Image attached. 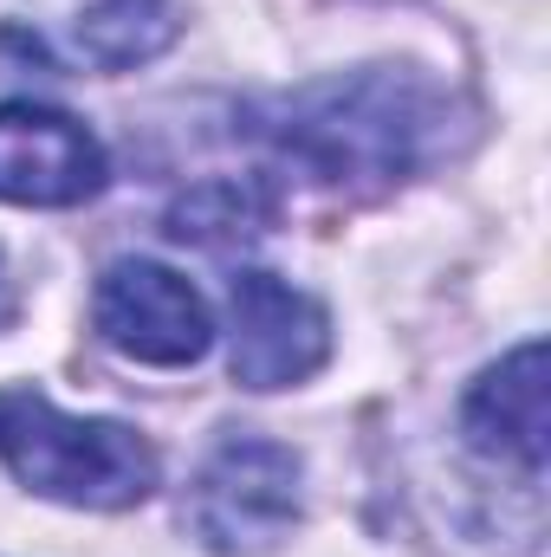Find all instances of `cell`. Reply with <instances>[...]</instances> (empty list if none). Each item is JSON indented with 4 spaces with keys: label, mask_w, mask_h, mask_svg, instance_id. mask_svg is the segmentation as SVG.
Listing matches in <instances>:
<instances>
[{
    "label": "cell",
    "mask_w": 551,
    "mask_h": 557,
    "mask_svg": "<svg viewBox=\"0 0 551 557\" xmlns=\"http://www.w3.org/2000/svg\"><path fill=\"white\" fill-rule=\"evenodd\" d=\"M91 324L111 350L156 363V370H182L208 350L215 324H208V305L195 298V285L169 267H149V260H118L111 273L98 278L91 292Z\"/></svg>",
    "instance_id": "obj_4"
},
{
    "label": "cell",
    "mask_w": 551,
    "mask_h": 557,
    "mask_svg": "<svg viewBox=\"0 0 551 557\" xmlns=\"http://www.w3.org/2000/svg\"><path fill=\"white\" fill-rule=\"evenodd\" d=\"M105 188L98 137L46 104H0V201L13 208H78Z\"/></svg>",
    "instance_id": "obj_6"
},
{
    "label": "cell",
    "mask_w": 551,
    "mask_h": 557,
    "mask_svg": "<svg viewBox=\"0 0 551 557\" xmlns=\"http://www.w3.org/2000/svg\"><path fill=\"white\" fill-rule=\"evenodd\" d=\"M188 532L221 557H260L298 525V454L267 434H228L182 506Z\"/></svg>",
    "instance_id": "obj_3"
},
{
    "label": "cell",
    "mask_w": 551,
    "mask_h": 557,
    "mask_svg": "<svg viewBox=\"0 0 551 557\" xmlns=\"http://www.w3.org/2000/svg\"><path fill=\"white\" fill-rule=\"evenodd\" d=\"M461 421L480 454H500L539 473L546 467V344H519L513 357H500L474 383Z\"/></svg>",
    "instance_id": "obj_7"
},
{
    "label": "cell",
    "mask_w": 551,
    "mask_h": 557,
    "mask_svg": "<svg viewBox=\"0 0 551 557\" xmlns=\"http://www.w3.org/2000/svg\"><path fill=\"white\" fill-rule=\"evenodd\" d=\"M228 311H234L228 370L241 389H292L331 357V318L318 311V298L273 273H234Z\"/></svg>",
    "instance_id": "obj_5"
},
{
    "label": "cell",
    "mask_w": 551,
    "mask_h": 557,
    "mask_svg": "<svg viewBox=\"0 0 551 557\" xmlns=\"http://www.w3.org/2000/svg\"><path fill=\"white\" fill-rule=\"evenodd\" d=\"M267 214H273L267 188L228 175V182L188 188V195L169 208V234H175V240H195V247H228V240H254V234L267 227Z\"/></svg>",
    "instance_id": "obj_9"
},
{
    "label": "cell",
    "mask_w": 551,
    "mask_h": 557,
    "mask_svg": "<svg viewBox=\"0 0 551 557\" xmlns=\"http://www.w3.org/2000/svg\"><path fill=\"white\" fill-rule=\"evenodd\" d=\"M175 0H98L91 13H78V59H91L98 72H131L143 59H156L175 39Z\"/></svg>",
    "instance_id": "obj_8"
},
{
    "label": "cell",
    "mask_w": 551,
    "mask_h": 557,
    "mask_svg": "<svg viewBox=\"0 0 551 557\" xmlns=\"http://www.w3.org/2000/svg\"><path fill=\"white\" fill-rule=\"evenodd\" d=\"M0 460L20 486L91 512H124L156 486V454L137 428L59 416L33 389L0 396Z\"/></svg>",
    "instance_id": "obj_2"
},
{
    "label": "cell",
    "mask_w": 551,
    "mask_h": 557,
    "mask_svg": "<svg viewBox=\"0 0 551 557\" xmlns=\"http://www.w3.org/2000/svg\"><path fill=\"white\" fill-rule=\"evenodd\" d=\"M267 137L318 182L390 188L441 149L448 98L421 85L415 72L370 65V72H344V78L279 98L267 111Z\"/></svg>",
    "instance_id": "obj_1"
},
{
    "label": "cell",
    "mask_w": 551,
    "mask_h": 557,
    "mask_svg": "<svg viewBox=\"0 0 551 557\" xmlns=\"http://www.w3.org/2000/svg\"><path fill=\"white\" fill-rule=\"evenodd\" d=\"M7 311H13V292H7V273H0V324H7Z\"/></svg>",
    "instance_id": "obj_10"
}]
</instances>
